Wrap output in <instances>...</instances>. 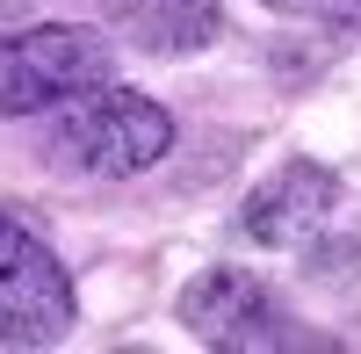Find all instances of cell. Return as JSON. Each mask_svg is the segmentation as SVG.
I'll return each mask as SVG.
<instances>
[{"label": "cell", "instance_id": "obj_1", "mask_svg": "<svg viewBox=\"0 0 361 354\" xmlns=\"http://www.w3.org/2000/svg\"><path fill=\"white\" fill-rule=\"evenodd\" d=\"M173 152V116L137 94V87H87V94L58 102V130H51V159L94 181H130V173L159 166Z\"/></svg>", "mask_w": 361, "mask_h": 354}, {"label": "cell", "instance_id": "obj_2", "mask_svg": "<svg viewBox=\"0 0 361 354\" xmlns=\"http://www.w3.org/2000/svg\"><path fill=\"white\" fill-rule=\"evenodd\" d=\"M116 80V51L102 29L80 22H37L0 37V116H37L87 94V87Z\"/></svg>", "mask_w": 361, "mask_h": 354}, {"label": "cell", "instance_id": "obj_3", "mask_svg": "<svg viewBox=\"0 0 361 354\" xmlns=\"http://www.w3.org/2000/svg\"><path fill=\"white\" fill-rule=\"evenodd\" d=\"M80 318L73 275L15 210H0V347H51Z\"/></svg>", "mask_w": 361, "mask_h": 354}, {"label": "cell", "instance_id": "obj_4", "mask_svg": "<svg viewBox=\"0 0 361 354\" xmlns=\"http://www.w3.org/2000/svg\"><path fill=\"white\" fill-rule=\"evenodd\" d=\"M180 326L202 347H296V318L246 268H209L180 289Z\"/></svg>", "mask_w": 361, "mask_h": 354}, {"label": "cell", "instance_id": "obj_5", "mask_svg": "<svg viewBox=\"0 0 361 354\" xmlns=\"http://www.w3.org/2000/svg\"><path fill=\"white\" fill-rule=\"evenodd\" d=\"M333 210H340V173L318 166V159H289L246 195L238 231H246L253 246H304Z\"/></svg>", "mask_w": 361, "mask_h": 354}, {"label": "cell", "instance_id": "obj_6", "mask_svg": "<svg viewBox=\"0 0 361 354\" xmlns=\"http://www.w3.org/2000/svg\"><path fill=\"white\" fill-rule=\"evenodd\" d=\"M102 8L137 51H159V58L202 51V44H217V29H224L217 0H102Z\"/></svg>", "mask_w": 361, "mask_h": 354}, {"label": "cell", "instance_id": "obj_7", "mask_svg": "<svg viewBox=\"0 0 361 354\" xmlns=\"http://www.w3.org/2000/svg\"><path fill=\"white\" fill-rule=\"evenodd\" d=\"M275 15H311V22H340V29H361V0H260Z\"/></svg>", "mask_w": 361, "mask_h": 354}, {"label": "cell", "instance_id": "obj_8", "mask_svg": "<svg viewBox=\"0 0 361 354\" xmlns=\"http://www.w3.org/2000/svg\"><path fill=\"white\" fill-rule=\"evenodd\" d=\"M22 15H29V0H0V37H8V29H15Z\"/></svg>", "mask_w": 361, "mask_h": 354}]
</instances>
